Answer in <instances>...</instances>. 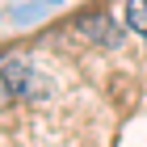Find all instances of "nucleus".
<instances>
[{"label":"nucleus","instance_id":"obj_2","mask_svg":"<svg viewBox=\"0 0 147 147\" xmlns=\"http://www.w3.org/2000/svg\"><path fill=\"white\" fill-rule=\"evenodd\" d=\"M122 25L147 38V0H126L122 4Z\"/></svg>","mask_w":147,"mask_h":147},{"label":"nucleus","instance_id":"obj_1","mask_svg":"<svg viewBox=\"0 0 147 147\" xmlns=\"http://www.w3.org/2000/svg\"><path fill=\"white\" fill-rule=\"evenodd\" d=\"M0 71H4V80L13 84V92H17V97L42 92V88H38V76H34V67H30L25 59H17V55H4V59H0Z\"/></svg>","mask_w":147,"mask_h":147},{"label":"nucleus","instance_id":"obj_3","mask_svg":"<svg viewBox=\"0 0 147 147\" xmlns=\"http://www.w3.org/2000/svg\"><path fill=\"white\" fill-rule=\"evenodd\" d=\"M13 101H17V92H13V84L4 80V71H0V109H9Z\"/></svg>","mask_w":147,"mask_h":147}]
</instances>
